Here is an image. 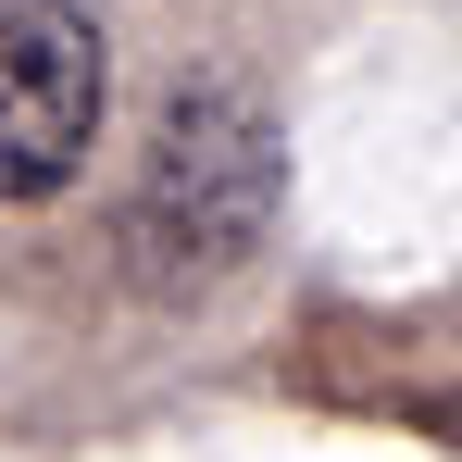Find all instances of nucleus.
I'll list each match as a JSON object with an SVG mask.
<instances>
[{"label": "nucleus", "instance_id": "f257e3e1", "mask_svg": "<svg viewBox=\"0 0 462 462\" xmlns=\"http://www.w3.org/2000/svg\"><path fill=\"white\" fill-rule=\"evenodd\" d=\"M113 113V51L88 0H0V200H63Z\"/></svg>", "mask_w": 462, "mask_h": 462}]
</instances>
